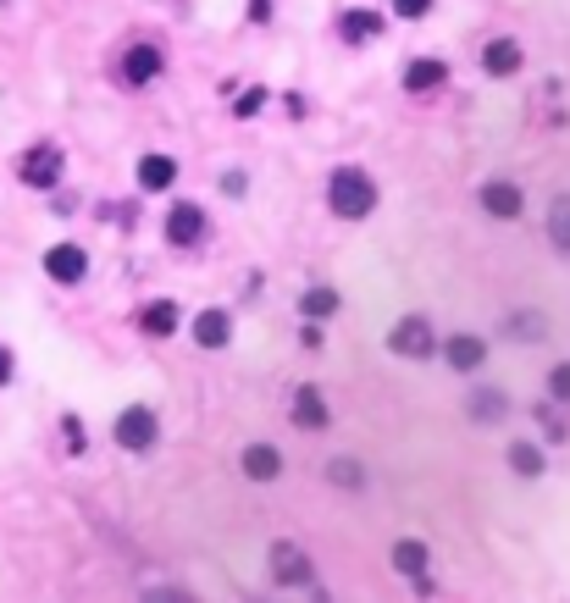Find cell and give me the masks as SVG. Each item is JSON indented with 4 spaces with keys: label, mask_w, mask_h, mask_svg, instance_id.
Masks as SVG:
<instances>
[{
    "label": "cell",
    "mask_w": 570,
    "mask_h": 603,
    "mask_svg": "<svg viewBox=\"0 0 570 603\" xmlns=\"http://www.w3.org/2000/svg\"><path fill=\"white\" fill-rule=\"evenodd\" d=\"M327 200H333L338 216L360 222V216H371V205H377V183H371L360 166H338L333 178H327Z\"/></svg>",
    "instance_id": "1"
},
{
    "label": "cell",
    "mask_w": 570,
    "mask_h": 603,
    "mask_svg": "<svg viewBox=\"0 0 570 603\" xmlns=\"http://www.w3.org/2000/svg\"><path fill=\"white\" fill-rule=\"evenodd\" d=\"M338 34H344L349 45H366V39L382 34V17L377 12H344V17H338Z\"/></svg>",
    "instance_id": "18"
},
{
    "label": "cell",
    "mask_w": 570,
    "mask_h": 603,
    "mask_svg": "<svg viewBox=\"0 0 570 603\" xmlns=\"http://www.w3.org/2000/svg\"><path fill=\"white\" fill-rule=\"evenodd\" d=\"M327 476H333V482H344V487H360V465H355V460H333V465H327Z\"/></svg>",
    "instance_id": "24"
},
{
    "label": "cell",
    "mask_w": 570,
    "mask_h": 603,
    "mask_svg": "<svg viewBox=\"0 0 570 603\" xmlns=\"http://www.w3.org/2000/svg\"><path fill=\"white\" fill-rule=\"evenodd\" d=\"M510 471H521V476H543V454H537L532 443H510Z\"/></svg>",
    "instance_id": "21"
},
{
    "label": "cell",
    "mask_w": 570,
    "mask_h": 603,
    "mask_svg": "<svg viewBox=\"0 0 570 603\" xmlns=\"http://www.w3.org/2000/svg\"><path fill=\"white\" fill-rule=\"evenodd\" d=\"M487 360V343L476 338V332H460V338H449V366L454 371H476Z\"/></svg>",
    "instance_id": "16"
},
{
    "label": "cell",
    "mask_w": 570,
    "mask_h": 603,
    "mask_svg": "<svg viewBox=\"0 0 570 603\" xmlns=\"http://www.w3.org/2000/svg\"><path fill=\"white\" fill-rule=\"evenodd\" d=\"M333 310H338V294H333V288H310V294H305V316H310V321L333 316Z\"/></svg>",
    "instance_id": "22"
},
{
    "label": "cell",
    "mask_w": 570,
    "mask_h": 603,
    "mask_svg": "<svg viewBox=\"0 0 570 603\" xmlns=\"http://www.w3.org/2000/svg\"><path fill=\"white\" fill-rule=\"evenodd\" d=\"M61 426H67V449L78 454V449H84V421H78V415H67Z\"/></svg>",
    "instance_id": "28"
},
{
    "label": "cell",
    "mask_w": 570,
    "mask_h": 603,
    "mask_svg": "<svg viewBox=\"0 0 570 603\" xmlns=\"http://www.w3.org/2000/svg\"><path fill=\"white\" fill-rule=\"evenodd\" d=\"M548 393H554V399H570V366L548 371Z\"/></svg>",
    "instance_id": "26"
},
{
    "label": "cell",
    "mask_w": 570,
    "mask_h": 603,
    "mask_svg": "<svg viewBox=\"0 0 570 603\" xmlns=\"http://www.w3.org/2000/svg\"><path fill=\"white\" fill-rule=\"evenodd\" d=\"M139 327L150 332V338H172V332H178V305H172V299H155V305H144V310H139Z\"/></svg>",
    "instance_id": "15"
},
{
    "label": "cell",
    "mask_w": 570,
    "mask_h": 603,
    "mask_svg": "<svg viewBox=\"0 0 570 603\" xmlns=\"http://www.w3.org/2000/svg\"><path fill=\"white\" fill-rule=\"evenodd\" d=\"M122 78H128L133 89H144L150 78H161V50H155V45H133L128 56H122Z\"/></svg>",
    "instance_id": "10"
},
{
    "label": "cell",
    "mask_w": 570,
    "mask_h": 603,
    "mask_svg": "<svg viewBox=\"0 0 570 603\" xmlns=\"http://www.w3.org/2000/svg\"><path fill=\"white\" fill-rule=\"evenodd\" d=\"M294 426H305V432H321V426H327V404H321L316 388L294 393Z\"/></svg>",
    "instance_id": "17"
},
{
    "label": "cell",
    "mask_w": 570,
    "mask_h": 603,
    "mask_svg": "<svg viewBox=\"0 0 570 603\" xmlns=\"http://www.w3.org/2000/svg\"><path fill=\"white\" fill-rule=\"evenodd\" d=\"M261 106H266V89H244V95H238V117H255Z\"/></svg>",
    "instance_id": "27"
},
{
    "label": "cell",
    "mask_w": 570,
    "mask_h": 603,
    "mask_svg": "<svg viewBox=\"0 0 570 603\" xmlns=\"http://www.w3.org/2000/svg\"><path fill=\"white\" fill-rule=\"evenodd\" d=\"M12 371H17V360H12V349H6V343H0V388H6V382H12Z\"/></svg>",
    "instance_id": "29"
},
{
    "label": "cell",
    "mask_w": 570,
    "mask_h": 603,
    "mask_svg": "<svg viewBox=\"0 0 570 603\" xmlns=\"http://www.w3.org/2000/svg\"><path fill=\"white\" fill-rule=\"evenodd\" d=\"M200 238H205V205H194V200L172 205L167 211V244L189 249V244H200Z\"/></svg>",
    "instance_id": "5"
},
{
    "label": "cell",
    "mask_w": 570,
    "mask_h": 603,
    "mask_svg": "<svg viewBox=\"0 0 570 603\" xmlns=\"http://www.w3.org/2000/svg\"><path fill=\"white\" fill-rule=\"evenodd\" d=\"M482 67L493 72V78H515V72H521V45H515V39H493V45L482 50Z\"/></svg>",
    "instance_id": "12"
},
{
    "label": "cell",
    "mask_w": 570,
    "mask_h": 603,
    "mask_svg": "<svg viewBox=\"0 0 570 603\" xmlns=\"http://www.w3.org/2000/svg\"><path fill=\"white\" fill-rule=\"evenodd\" d=\"M172 178H178V161L172 155H139V189H172Z\"/></svg>",
    "instance_id": "14"
},
{
    "label": "cell",
    "mask_w": 570,
    "mask_h": 603,
    "mask_svg": "<svg viewBox=\"0 0 570 603\" xmlns=\"http://www.w3.org/2000/svg\"><path fill=\"white\" fill-rule=\"evenodd\" d=\"M277 471H283V454H277L272 443H250V449H244V476H250V482H272Z\"/></svg>",
    "instance_id": "13"
},
{
    "label": "cell",
    "mask_w": 570,
    "mask_h": 603,
    "mask_svg": "<svg viewBox=\"0 0 570 603\" xmlns=\"http://www.w3.org/2000/svg\"><path fill=\"white\" fill-rule=\"evenodd\" d=\"M476 200H482V211L487 216H499V222H515V216H521V189H515V183H504V178H493V183H482V194H476Z\"/></svg>",
    "instance_id": "7"
},
{
    "label": "cell",
    "mask_w": 570,
    "mask_h": 603,
    "mask_svg": "<svg viewBox=\"0 0 570 603\" xmlns=\"http://www.w3.org/2000/svg\"><path fill=\"white\" fill-rule=\"evenodd\" d=\"M227 338H233V316L227 310H200L194 316V343L200 349H227Z\"/></svg>",
    "instance_id": "9"
},
{
    "label": "cell",
    "mask_w": 570,
    "mask_h": 603,
    "mask_svg": "<svg viewBox=\"0 0 570 603\" xmlns=\"http://www.w3.org/2000/svg\"><path fill=\"white\" fill-rule=\"evenodd\" d=\"M427 12H432V0H393V17H404V23H416Z\"/></svg>",
    "instance_id": "25"
},
{
    "label": "cell",
    "mask_w": 570,
    "mask_h": 603,
    "mask_svg": "<svg viewBox=\"0 0 570 603\" xmlns=\"http://www.w3.org/2000/svg\"><path fill=\"white\" fill-rule=\"evenodd\" d=\"M443 72H449V67H443V61H432V56H416V61H410V67H404V89H416V95H421V89H438V83H443Z\"/></svg>",
    "instance_id": "19"
},
{
    "label": "cell",
    "mask_w": 570,
    "mask_h": 603,
    "mask_svg": "<svg viewBox=\"0 0 570 603\" xmlns=\"http://www.w3.org/2000/svg\"><path fill=\"white\" fill-rule=\"evenodd\" d=\"M0 6H6V0H0Z\"/></svg>",
    "instance_id": "30"
},
{
    "label": "cell",
    "mask_w": 570,
    "mask_h": 603,
    "mask_svg": "<svg viewBox=\"0 0 570 603\" xmlns=\"http://www.w3.org/2000/svg\"><path fill=\"white\" fill-rule=\"evenodd\" d=\"M548 238H554L559 255H570V194H559L554 211H548Z\"/></svg>",
    "instance_id": "20"
},
{
    "label": "cell",
    "mask_w": 570,
    "mask_h": 603,
    "mask_svg": "<svg viewBox=\"0 0 570 603\" xmlns=\"http://www.w3.org/2000/svg\"><path fill=\"white\" fill-rule=\"evenodd\" d=\"M388 349L404 360H427L432 355V321L427 316H404L399 327L388 332Z\"/></svg>",
    "instance_id": "4"
},
{
    "label": "cell",
    "mask_w": 570,
    "mask_h": 603,
    "mask_svg": "<svg viewBox=\"0 0 570 603\" xmlns=\"http://www.w3.org/2000/svg\"><path fill=\"white\" fill-rule=\"evenodd\" d=\"M272 581H277V587H305V581H310V559L299 554L294 543H277L272 548Z\"/></svg>",
    "instance_id": "8"
},
{
    "label": "cell",
    "mask_w": 570,
    "mask_h": 603,
    "mask_svg": "<svg viewBox=\"0 0 570 603\" xmlns=\"http://www.w3.org/2000/svg\"><path fill=\"white\" fill-rule=\"evenodd\" d=\"M17 178H23L28 189H56L61 183V150L56 144H34V150L17 161Z\"/></svg>",
    "instance_id": "3"
},
{
    "label": "cell",
    "mask_w": 570,
    "mask_h": 603,
    "mask_svg": "<svg viewBox=\"0 0 570 603\" xmlns=\"http://www.w3.org/2000/svg\"><path fill=\"white\" fill-rule=\"evenodd\" d=\"M45 272H50V283H84L89 255L78 244H50L45 249Z\"/></svg>",
    "instance_id": "6"
},
{
    "label": "cell",
    "mask_w": 570,
    "mask_h": 603,
    "mask_svg": "<svg viewBox=\"0 0 570 603\" xmlns=\"http://www.w3.org/2000/svg\"><path fill=\"white\" fill-rule=\"evenodd\" d=\"M111 438H117L122 449L144 454L155 438H161V421H155V410H150V404H128V410L117 415V426H111Z\"/></svg>",
    "instance_id": "2"
},
{
    "label": "cell",
    "mask_w": 570,
    "mask_h": 603,
    "mask_svg": "<svg viewBox=\"0 0 570 603\" xmlns=\"http://www.w3.org/2000/svg\"><path fill=\"white\" fill-rule=\"evenodd\" d=\"M471 415H476V421H499V415H504V399H499V393H476V399H471Z\"/></svg>",
    "instance_id": "23"
},
{
    "label": "cell",
    "mask_w": 570,
    "mask_h": 603,
    "mask_svg": "<svg viewBox=\"0 0 570 603\" xmlns=\"http://www.w3.org/2000/svg\"><path fill=\"white\" fill-rule=\"evenodd\" d=\"M427 543H416V537H404V543H393V570L410 581H427Z\"/></svg>",
    "instance_id": "11"
}]
</instances>
